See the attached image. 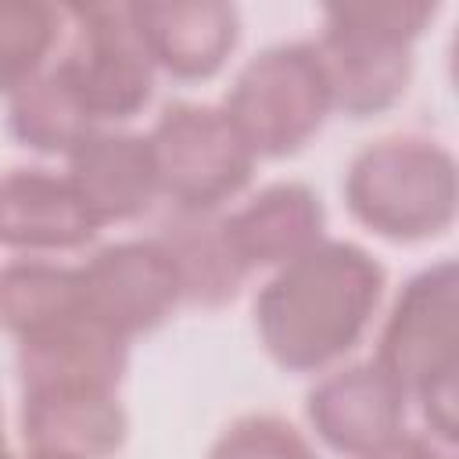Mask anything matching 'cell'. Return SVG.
<instances>
[{"label":"cell","mask_w":459,"mask_h":459,"mask_svg":"<svg viewBox=\"0 0 459 459\" xmlns=\"http://www.w3.org/2000/svg\"><path fill=\"white\" fill-rule=\"evenodd\" d=\"M387 273L362 244L323 237L273 269L255 294V333L283 373L341 366L380 312Z\"/></svg>","instance_id":"cell-1"},{"label":"cell","mask_w":459,"mask_h":459,"mask_svg":"<svg viewBox=\"0 0 459 459\" xmlns=\"http://www.w3.org/2000/svg\"><path fill=\"white\" fill-rule=\"evenodd\" d=\"M348 215L391 244L445 237L459 212L455 154L420 133H391L366 143L344 169Z\"/></svg>","instance_id":"cell-2"},{"label":"cell","mask_w":459,"mask_h":459,"mask_svg":"<svg viewBox=\"0 0 459 459\" xmlns=\"http://www.w3.org/2000/svg\"><path fill=\"white\" fill-rule=\"evenodd\" d=\"M437 18L427 0H362L323 11L316 50L333 111L369 118L394 108L412 82V47Z\"/></svg>","instance_id":"cell-3"},{"label":"cell","mask_w":459,"mask_h":459,"mask_svg":"<svg viewBox=\"0 0 459 459\" xmlns=\"http://www.w3.org/2000/svg\"><path fill=\"white\" fill-rule=\"evenodd\" d=\"M255 158H290L326 126L330 82L312 39L258 50L219 104Z\"/></svg>","instance_id":"cell-4"},{"label":"cell","mask_w":459,"mask_h":459,"mask_svg":"<svg viewBox=\"0 0 459 459\" xmlns=\"http://www.w3.org/2000/svg\"><path fill=\"white\" fill-rule=\"evenodd\" d=\"M373 362L416 405L459 394V269L452 258L405 280L384 316Z\"/></svg>","instance_id":"cell-5"},{"label":"cell","mask_w":459,"mask_h":459,"mask_svg":"<svg viewBox=\"0 0 459 459\" xmlns=\"http://www.w3.org/2000/svg\"><path fill=\"white\" fill-rule=\"evenodd\" d=\"M158 190L172 212L219 215L255 176V154L219 104L176 100L147 133Z\"/></svg>","instance_id":"cell-6"},{"label":"cell","mask_w":459,"mask_h":459,"mask_svg":"<svg viewBox=\"0 0 459 459\" xmlns=\"http://www.w3.org/2000/svg\"><path fill=\"white\" fill-rule=\"evenodd\" d=\"M68 47L54 61L93 126L136 118L154 93V61L129 18V4H65Z\"/></svg>","instance_id":"cell-7"},{"label":"cell","mask_w":459,"mask_h":459,"mask_svg":"<svg viewBox=\"0 0 459 459\" xmlns=\"http://www.w3.org/2000/svg\"><path fill=\"white\" fill-rule=\"evenodd\" d=\"M75 269L86 312L126 341L165 326L183 305L179 273L158 237L111 240Z\"/></svg>","instance_id":"cell-8"},{"label":"cell","mask_w":459,"mask_h":459,"mask_svg":"<svg viewBox=\"0 0 459 459\" xmlns=\"http://www.w3.org/2000/svg\"><path fill=\"white\" fill-rule=\"evenodd\" d=\"M409 394L373 362L326 369L305 394L312 434L337 455L355 459L405 430Z\"/></svg>","instance_id":"cell-9"},{"label":"cell","mask_w":459,"mask_h":459,"mask_svg":"<svg viewBox=\"0 0 459 459\" xmlns=\"http://www.w3.org/2000/svg\"><path fill=\"white\" fill-rule=\"evenodd\" d=\"M97 233L65 172L43 165L0 172V247L25 258H50L82 251Z\"/></svg>","instance_id":"cell-10"},{"label":"cell","mask_w":459,"mask_h":459,"mask_svg":"<svg viewBox=\"0 0 459 459\" xmlns=\"http://www.w3.org/2000/svg\"><path fill=\"white\" fill-rule=\"evenodd\" d=\"M65 161V176L97 230L136 222L161 197L147 133L97 129Z\"/></svg>","instance_id":"cell-11"},{"label":"cell","mask_w":459,"mask_h":459,"mask_svg":"<svg viewBox=\"0 0 459 459\" xmlns=\"http://www.w3.org/2000/svg\"><path fill=\"white\" fill-rule=\"evenodd\" d=\"M14 366L22 391H118L129 366V341L111 333L86 308H79L14 341Z\"/></svg>","instance_id":"cell-12"},{"label":"cell","mask_w":459,"mask_h":459,"mask_svg":"<svg viewBox=\"0 0 459 459\" xmlns=\"http://www.w3.org/2000/svg\"><path fill=\"white\" fill-rule=\"evenodd\" d=\"M129 18L158 72L204 82L237 50L240 11L219 0H143L129 4Z\"/></svg>","instance_id":"cell-13"},{"label":"cell","mask_w":459,"mask_h":459,"mask_svg":"<svg viewBox=\"0 0 459 459\" xmlns=\"http://www.w3.org/2000/svg\"><path fill=\"white\" fill-rule=\"evenodd\" d=\"M222 230L247 273H273L326 237V208L312 186L280 179L226 212Z\"/></svg>","instance_id":"cell-14"},{"label":"cell","mask_w":459,"mask_h":459,"mask_svg":"<svg viewBox=\"0 0 459 459\" xmlns=\"http://www.w3.org/2000/svg\"><path fill=\"white\" fill-rule=\"evenodd\" d=\"M18 420L25 448L65 459H108L129 437V416L118 391L100 387L22 391Z\"/></svg>","instance_id":"cell-15"},{"label":"cell","mask_w":459,"mask_h":459,"mask_svg":"<svg viewBox=\"0 0 459 459\" xmlns=\"http://www.w3.org/2000/svg\"><path fill=\"white\" fill-rule=\"evenodd\" d=\"M154 237L172 255V265H176L179 287H183V305L222 308L226 301H233L240 294L244 280L251 276L237 262V255L226 240L222 212L219 215L172 212Z\"/></svg>","instance_id":"cell-16"},{"label":"cell","mask_w":459,"mask_h":459,"mask_svg":"<svg viewBox=\"0 0 459 459\" xmlns=\"http://www.w3.org/2000/svg\"><path fill=\"white\" fill-rule=\"evenodd\" d=\"M7 129L22 147L36 154L68 158L100 126H93L65 75L50 65L29 86L7 97Z\"/></svg>","instance_id":"cell-17"},{"label":"cell","mask_w":459,"mask_h":459,"mask_svg":"<svg viewBox=\"0 0 459 459\" xmlns=\"http://www.w3.org/2000/svg\"><path fill=\"white\" fill-rule=\"evenodd\" d=\"M86 308L79 269L50 258H18L0 269V330L14 341Z\"/></svg>","instance_id":"cell-18"},{"label":"cell","mask_w":459,"mask_h":459,"mask_svg":"<svg viewBox=\"0 0 459 459\" xmlns=\"http://www.w3.org/2000/svg\"><path fill=\"white\" fill-rule=\"evenodd\" d=\"M65 32V14L39 0H0V93L11 97L29 86Z\"/></svg>","instance_id":"cell-19"},{"label":"cell","mask_w":459,"mask_h":459,"mask_svg":"<svg viewBox=\"0 0 459 459\" xmlns=\"http://www.w3.org/2000/svg\"><path fill=\"white\" fill-rule=\"evenodd\" d=\"M204 459H319V452L290 420L251 412L222 427Z\"/></svg>","instance_id":"cell-20"},{"label":"cell","mask_w":459,"mask_h":459,"mask_svg":"<svg viewBox=\"0 0 459 459\" xmlns=\"http://www.w3.org/2000/svg\"><path fill=\"white\" fill-rule=\"evenodd\" d=\"M355 459H452V448L437 445L427 434L402 430L391 441H384V445H377V448H369L366 455H355Z\"/></svg>","instance_id":"cell-21"},{"label":"cell","mask_w":459,"mask_h":459,"mask_svg":"<svg viewBox=\"0 0 459 459\" xmlns=\"http://www.w3.org/2000/svg\"><path fill=\"white\" fill-rule=\"evenodd\" d=\"M0 459H65V455H50V452H32V448H25L22 455H11L7 448L0 452Z\"/></svg>","instance_id":"cell-22"},{"label":"cell","mask_w":459,"mask_h":459,"mask_svg":"<svg viewBox=\"0 0 459 459\" xmlns=\"http://www.w3.org/2000/svg\"><path fill=\"white\" fill-rule=\"evenodd\" d=\"M7 445H4V409H0V452H4Z\"/></svg>","instance_id":"cell-23"}]
</instances>
